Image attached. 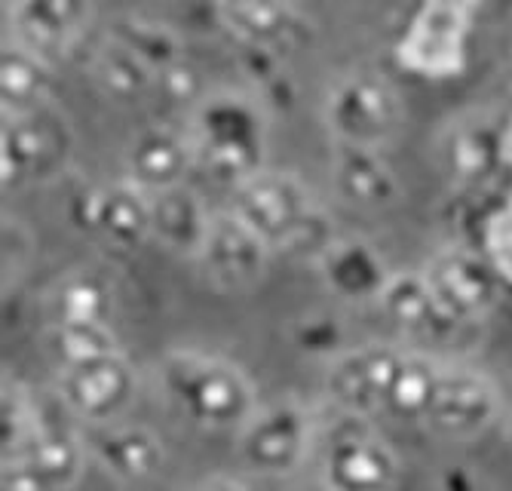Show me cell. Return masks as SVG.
Wrapping results in <instances>:
<instances>
[{
	"label": "cell",
	"instance_id": "34",
	"mask_svg": "<svg viewBox=\"0 0 512 491\" xmlns=\"http://www.w3.org/2000/svg\"><path fill=\"white\" fill-rule=\"evenodd\" d=\"M506 430H509V442H512V415H509V427Z\"/></svg>",
	"mask_w": 512,
	"mask_h": 491
},
{
	"label": "cell",
	"instance_id": "5",
	"mask_svg": "<svg viewBox=\"0 0 512 491\" xmlns=\"http://www.w3.org/2000/svg\"><path fill=\"white\" fill-rule=\"evenodd\" d=\"M234 212L261 240L270 243V249L273 246L283 249L313 215L307 191L301 188L298 178L286 172H267V169H261L237 188Z\"/></svg>",
	"mask_w": 512,
	"mask_h": 491
},
{
	"label": "cell",
	"instance_id": "6",
	"mask_svg": "<svg viewBox=\"0 0 512 491\" xmlns=\"http://www.w3.org/2000/svg\"><path fill=\"white\" fill-rule=\"evenodd\" d=\"M399 350L390 347H359L344 353L325 375V393L347 418H368L384 412L393 378L402 366Z\"/></svg>",
	"mask_w": 512,
	"mask_h": 491
},
{
	"label": "cell",
	"instance_id": "26",
	"mask_svg": "<svg viewBox=\"0 0 512 491\" xmlns=\"http://www.w3.org/2000/svg\"><path fill=\"white\" fill-rule=\"evenodd\" d=\"M442 160L457 182H479V178H485L497 163L494 129L482 123L454 126L442 145Z\"/></svg>",
	"mask_w": 512,
	"mask_h": 491
},
{
	"label": "cell",
	"instance_id": "1",
	"mask_svg": "<svg viewBox=\"0 0 512 491\" xmlns=\"http://www.w3.org/2000/svg\"><path fill=\"white\" fill-rule=\"evenodd\" d=\"M160 381L175 409L206 430H243L255 415L249 378L224 360L200 353H169Z\"/></svg>",
	"mask_w": 512,
	"mask_h": 491
},
{
	"label": "cell",
	"instance_id": "35",
	"mask_svg": "<svg viewBox=\"0 0 512 491\" xmlns=\"http://www.w3.org/2000/svg\"><path fill=\"white\" fill-rule=\"evenodd\" d=\"M310 491H329V488H325V485H322V488H310Z\"/></svg>",
	"mask_w": 512,
	"mask_h": 491
},
{
	"label": "cell",
	"instance_id": "25",
	"mask_svg": "<svg viewBox=\"0 0 512 491\" xmlns=\"http://www.w3.org/2000/svg\"><path fill=\"white\" fill-rule=\"evenodd\" d=\"M218 16L230 31H237L243 43L249 47H264L276 53V43H289L301 19L286 4H227L218 7Z\"/></svg>",
	"mask_w": 512,
	"mask_h": 491
},
{
	"label": "cell",
	"instance_id": "12",
	"mask_svg": "<svg viewBox=\"0 0 512 491\" xmlns=\"http://www.w3.org/2000/svg\"><path fill=\"white\" fill-rule=\"evenodd\" d=\"M497 415V387L473 369H442L427 427L445 439L479 436Z\"/></svg>",
	"mask_w": 512,
	"mask_h": 491
},
{
	"label": "cell",
	"instance_id": "4",
	"mask_svg": "<svg viewBox=\"0 0 512 491\" xmlns=\"http://www.w3.org/2000/svg\"><path fill=\"white\" fill-rule=\"evenodd\" d=\"M470 28V7L424 4L399 40V65L424 77H451L463 68V37Z\"/></svg>",
	"mask_w": 512,
	"mask_h": 491
},
{
	"label": "cell",
	"instance_id": "27",
	"mask_svg": "<svg viewBox=\"0 0 512 491\" xmlns=\"http://www.w3.org/2000/svg\"><path fill=\"white\" fill-rule=\"evenodd\" d=\"M46 347H50L62 372L80 369L86 363H96L117 353L114 332L105 323H53L50 335H46Z\"/></svg>",
	"mask_w": 512,
	"mask_h": 491
},
{
	"label": "cell",
	"instance_id": "29",
	"mask_svg": "<svg viewBox=\"0 0 512 491\" xmlns=\"http://www.w3.org/2000/svg\"><path fill=\"white\" fill-rule=\"evenodd\" d=\"M108 286L96 274H74L53 295V323H105Z\"/></svg>",
	"mask_w": 512,
	"mask_h": 491
},
{
	"label": "cell",
	"instance_id": "13",
	"mask_svg": "<svg viewBox=\"0 0 512 491\" xmlns=\"http://www.w3.org/2000/svg\"><path fill=\"white\" fill-rule=\"evenodd\" d=\"M194 163L191 139L169 126H148L135 136L126 154L129 182L142 191L160 194L181 185V175Z\"/></svg>",
	"mask_w": 512,
	"mask_h": 491
},
{
	"label": "cell",
	"instance_id": "3",
	"mask_svg": "<svg viewBox=\"0 0 512 491\" xmlns=\"http://www.w3.org/2000/svg\"><path fill=\"white\" fill-rule=\"evenodd\" d=\"M325 114L341 145L378 148L396 129L402 108L396 89L384 77L359 71L332 86Z\"/></svg>",
	"mask_w": 512,
	"mask_h": 491
},
{
	"label": "cell",
	"instance_id": "32",
	"mask_svg": "<svg viewBox=\"0 0 512 491\" xmlns=\"http://www.w3.org/2000/svg\"><path fill=\"white\" fill-rule=\"evenodd\" d=\"M4 491H65L50 476L40 473L31 461L4 464Z\"/></svg>",
	"mask_w": 512,
	"mask_h": 491
},
{
	"label": "cell",
	"instance_id": "28",
	"mask_svg": "<svg viewBox=\"0 0 512 491\" xmlns=\"http://www.w3.org/2000/svg\"><path fill=\"white\" fill-rule=\"evenodd\" d=\"M92 74H96L99 86L114 99H138L151 86V80L157 77L142 59H138L129 47H123L120 40L108 37L96 59H92Z\"/></svg>",
	"mask_w": 512,
	"mask_h": 491
},
{
	"label": "cell",
	"instance_id": "23",
	"mask_svg": "<svg viewBox=\"0 0 512 491\" xmlns=\"http://www.w3.org/2000/svg\"><path fill=\"white\" fill-rule=\"evenodd\" d=\"M442 381V369L424 353H405L393 378L384 412L399 421H427Z\"/></svg>",
	"mask_w": 512,
	"mask_h": 491
},
{
	"label": "cell",
	"instance_id": "33",
	"mask_svg": "<svg viewBox=\"0 0 512 491\" xmlns=\"http://www.w3.org/2000/svg\"><path fill=\"white\" fill-rule=\"evenodd\" d=\"M197 491H246L240 482H234V479H209L206 485H200Z\"/></svg>",
	"mask_w": 512,
	"mask_h": 491
},
{
	"label": "cell",
	"instance_id": "19",
	"mask_svg": "<svg viewBox=\"0 0 512 491\" xmlns=\"http://www.w3.org/2000/svg\"><path fill=\"white\" fill-rule=\"evenodd\" d=\"M10 13L25 47L34 53L68 47L89 19V7L74 4V0H25Z\"/></svg>",
	"mask_w": 512,
	"mask_h": 491
},
{
	"label": "cell",
	"instance_id": "11",
	"mask_svg": "<svg viewBox=\"0 0 512 491\" xmlns=\"http://www.w3.org/2000/svg\"><path fill=\"white\" fill-rule=\"evenodd\" d=\"M135 396V375L120 353H111L105 360L86 363L80 369L62 372L59 399L71 415L108 424L111 418L123 415Z\"/></svg>",
	"mask_w": 512,
	"mask_h": 491
},
{
	"label": "cell",
	"instance_id": "22",
	"mask_svg": "<svg viewBox=\"0 0 512 491\" xmlns=\"http://www.w3.org/2000/svg\"><path fill=\"white\" fill-rule=\"evenodd\" d=\"M387 320L408 335H433L451 326L439 310L424 274H393L378 298Z\"/></svg>",
	"mask_w": 512,
	"mask_h": 491
},
{
	"label": "cell",
	"instance_id": "14",
	"mask_svg": "<svg viewBox=\"0 0 512 491\" xmlns=\"http://www.w3.org/2000/svg\"><path fill=\"white\" fill-rule=\"evenodd\" d=\"M86 225L120 249H135L151 237V194L132 182H117L89 194Z\"/></svg>",
	"mask_w": 512,
	"mask_h": 491
},
{
	"label": "cell",
	"instance_id": "30",
	"mask_svg": "<svg viewBox=\"0 0 512 491\" xmlns=\"http://www.w3.org/2000/svg\"><path fill=\"white\" fill-rule=\"evenodd\" d=\"M111 37L120 40L123 47H129L154 74L169 68L172 62H178V40H175V34L169 28L157 25V22L129 19V22H120V28Z\"/></svg>",
	"mask_w": 512,
	"mask_h": 491
},
{
	"label": "cell",
	"instance_id": "8",
	"mask_svg": "<svg viewBox=\"0 0 512 491\" xmlns=\"http://www.w3.org/2000/svg\"><path fill=\"white\" fill-rule=\"evenodd\" d=\"M424 280L448 323L479 320L497 301L494 271L482 258H476L470 252L451 249V252L436 255L427 264Z\"/></svg>",
	"mask_w": 512,
	"mask_h": 491
},
{
	"label": "cell",
	"instance_id": "15",
	"mask_svg": "<svg viewBox=\"0 0 512 491\" xmlns=\"http://www.w3.org/2000/svg\"><path fill=\"white\" fill-rule=\"evenodd\" d=\"M209 225L212 215L206 212L200 197L184 185L151 194V237L160 240V246H166L169 252L200 258Z\"/></svg>",
	"mask_w": 512,
	"mask_h": 491
},
{
	"label": "cell",
	"instance_id": "16",
	"mask_svg": "<svg viewBox=\"0 0 512 491\" xmlns=\"http://www.w3.org/2000/svg\"><path fill=\"white\" fill-rule=\"evenodd\" d=\"M319 267L325 286L350 301L381 298L393 277L387 274L384 258L362 240H335L319 258Z\"/></svg>",
	"mask_w": 512,
	"mask_h": 491
},
{
	"label": "cell",
	"instance_id": "9",
	"mask_svg": "<svg viewBox=\"0 0 512 491\" xmlns=\"http://www.w3.org/2000/svg\"><path fill=\"white\" fill-rule=\"evenodd\" d=\"M399 461L390 445L368 427H350L329 442L325 488L329 491H390Z\"/></svg>",
	"mask_w": 512,
	"mask_h": 491
},
{
	"label": "cell",
	"instance_id": "21",
	"mask_svg": "<svg viewBox=\"0 0 512 491\" xmlns=\"http://www.w3.org/2000/svg\"><path fill=\"white\" fill-rule=\"evenodd\" d=\"M92 452L111 476L123 482H142L163 464V442L145 427L105 430L92 439Z\"/></svg>",
	"mask_w": 512,
	"mask_h": 491
},
{
	"label": "cell",
	"instance_id": "2",
	"mask_svg": "<svg viewBox=\"0 0 512 491\" xmlns=\"http://www.w3.org/2000/svg\"><path fill=\"white\" fill-rule=\"evenodd\" d=\"M194 163H200L215 182L243 185L261 172L264 123L255 102L218 93L209 96L194 114Z\"/></svg>",
	"mask_w": 512,
	"mask_h": 491
},
{
	"label": "cell",
	"instance_id": "20",
	"mask_svg": "<svg viewBox=\"0 0 512 491\" xmlns=\"http://www.w3.org/2000/svg\"><path fill=\"white\" fill-rule=\"evenodd\" d=\"M335 185L344 200L378 209L396 200V175L375 148L341 145L335 160Z\"/></svg>",
	"mask_w": 512,
	"mask_h": 491
},
{
	"label": "cell",
	"instance_id": "7",
	"mask_svg": "<svg viewBox=\"0 0 512 491\" xmlns=\"http://www.w3.org/2000/svg\"><path fill=\"white\" fill-rule=\"evenodd\" d=\"M310 442V418L295 403H276L252 415L240 430V458L249 470L264 476L292 473Z\"/></svg>",
	"mask_w": 512,
	"mask_h": 491
},
{
	"label": "cell",
	"instance_id": "24",
	"mask_svg": "<svg viewBox=\"0 0 512 491\" xmlns=\"http://www.w3.org/2000/svg\"><path fill=\"white\" fill-rule=\"evenodd\" d=\"M50 89V68L28 47H7L0 59V96L13 117L34 114Z\"/></svg>",
	"mask_w": 512,
	"mask_h": 491
},
{
	"label": "cell",
	"instance_id": "31",
	"mask_svg": "<svg viewBox=\"0 0 512 491\" xmlns=\"http://www.w3.org/2000/svg\"><path fill=\"white\" fill-rule=\"evenodd\" d=\"M157 83L166 93V99L172 102H188V99H197L200 96V77L191 65H184L181 59L172 62L169 68L157 71Z\"/></svg>",
	"mask_w": 512,
	"mask_h": 491
},
{
	"label": "cell",
	"instance_id": "18",
	"mask_svg": "<svg viewBox=\"0 0 512 491\" xmlns=\"http://www.w3.org/2000/svg\"><path fill=\"white\" fill-rule=\"evenodd\" d=\"M62 409H65V403H62ZM62 409L43 412L37 406L34 439H31L28 455L22 461H31L40 473H46L59 488L68 491L83 473V442L74 433V427L62 418Z\"/></svg>",
	"mask_w": 512,
	"mask_h": 491
},
{
	"label": "cell",
	"instance_id": "10",
	"mask_svg": "<svg viewBox=\"0 0 512 491\" xmlns=\"http://www.w3.org/2000/svg\"><path fill=\"white\" fill-rule=\"evenodd\" d=\"M267 258H270V243L261 240L234 209L212 215L200 261L218 286L224 289L252 286L255 280H261Z\"/></svg>",
	"mask_w": 512,
	"mask_h": 491
},
{
	"label": "cell",
	"instance_id": "17",
	"mask_svg": "<svg viewBox=\"0 0 512 491\" xmlns=\"http://www.w3.org/2000/svg\"><path fill=\"white\" fill-rule=\"evenodd\" d=\"M4 182H19L37 172H46L62 160L59 132L53 123H46L37 111L10 117L4 126Z\"/></svg>",
	"mask_w": 512,
	"mask_h": 491
}]
</instances>
